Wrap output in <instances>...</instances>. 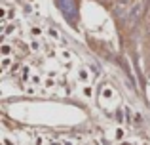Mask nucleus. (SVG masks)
Here are the masks:
<instances>
[{
	"label": "nucleus",
	"mask_w": 150,
	"mask_h": 145,
	"mask_svg": "<svg viewBox=\"0 0 150 145\" xmlns=\"http://www.w3.org/2000/svg\"><path fill=\"white\" fill-rule=\"evenodd\" d=\"M57 6L61 8L65 17L69 19V21H72L74 14H76V4H74V0H57Z\"/></svg>",
	"instance_id": "f257e3e1"
},
{
	"label": "nucleus",
	"mask_w": 150,
	"mask_h": 145,
	"mask_svg": "<svg viewBox=\"0 0 150 145\" xmlns=\"http://www.w3.org/2000/svg\"><path fill=\"white\" fill-rule=\"evenodd\" d=\"M143 10H144V2H137L135 6L129 10V14H127V27H133L137 21H139L141 15H143Z\"/></svg>",
	"instance_id": "f03ea898"
},
{
	"label": "nucleus",
	"mask_w": 150,
	"mask_h": 145,
	"mask_svg": "<svg viewBox=\"0 0 150 145\" xmlns=\"http://www.w3.org/2000/svg\"><path fill=\"white\" fill-rule=\"evenodd\" d=\"M125 6H127V0H118L116 2V14H124V10H125Z\"/></svg>",
	"instance_id": "7ed1b4c3"
}]
</instances>
